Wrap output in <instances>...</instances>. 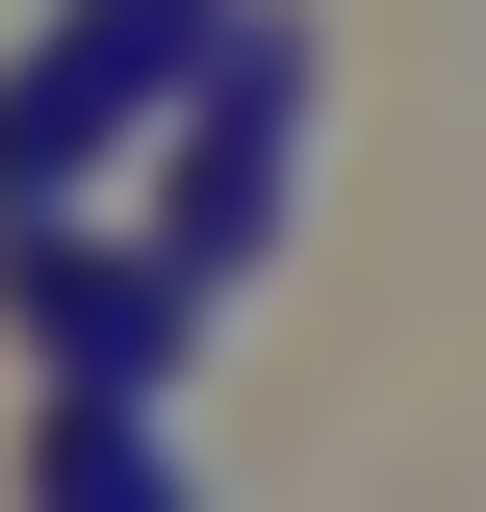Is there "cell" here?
<instances>
[{
  "label": "cell",
  "mask_w": 486,
  "mask_h": 512,
  "mask_svg": "<svg viewBox=\"0 0 486 512\" xmlns=\"http://www.w3.org/2000/svg\"><path fill=\"white\" fill-rule=\"evenodd\" d=\"M26 333L77 359V410H154V384L205 359V282H180V256H77V231H26Z\"/></svg>",
  "instance_id": "obj_2"
},
{
  "label": "cell",
  "mask_w": 486,
  "mask_h": 512,
  "mask_svg": "<svg viewBox=\"0 0 486 512\" xmlns=\"http://www.w3.org/2000/svg\"><path fill=\"white\" fill-rule=\"evenodd\" d=\"M282 205H307V52H282V26H231V128H205V205H154V256L231 282Z\"/></svg>",
  "instance_id": "obj_3"
},
{
  "label": "cell",
  "mask_w": 486,
  "mask_h": 512,
  "mask_svg": "<svg viewBox=\"0 0 486 512\" xmlns=\"http://www.w3.org/2000/svg\"><path fill=\"white\" fill-rule=\"evenodd\" d=\"M26 487H52V512H205V461H154V410H52Z\"/></svg>",
  "instance_id": "obj_4"
},
{
  "label": "cell",
  "mask_w": 486,
  "mask_h": 512,
  "mask_svg": "<svg viewBox=\"0 0 486 512\" xmlns=\"http://www.w3.org/2000/svg\"><path fill=\"white\" fill-rule=\"evenodd\" d=\"M205 52H231V0H77L52 52L0 77V231H52V205L103 180V154H128V128H154V103H180Z\"/></svg>",
  "instance_id": "obj_1"
}]
</instances>
